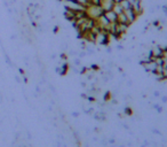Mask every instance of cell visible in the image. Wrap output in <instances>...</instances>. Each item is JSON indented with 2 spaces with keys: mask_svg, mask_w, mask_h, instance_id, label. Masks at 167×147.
Instances as JSON below:
<instances>
[{
  "mask_svg": "<svg viewBox=\"0 0 167 147\" xmlns=\"http://www.w3.org/2000/svg\"><path fill=\"white\" fill-rule=\"evenodd\" d=\"M85 12H86V16L94 21L97 20L101 15H103V13H104L100 5H88L86 7Z\"/></svg>",
  "mask_w": 167,
  "mask_h": 147,
  "instance_id": "obj_1",
  "label": "cell"
},
{
  "mask_svg": "<svg viewBox=\"0 0 167 147\" xmlns=\"http://www.w3.org/2000/svg\"><path fill=\"white\" fill-rule=\"evenodd\" d=\"M62 2H63V6L65 7V9H69V11L81 12V11H85V9H86L84 6L79 5L78 2H76L74 0H64Z\"/></svg>",
  "mask_w": 167,
  "mask_h": 147,
  "instance_id": "obj_2",
  "label": "cell"
},
{
  "mask_svg": "<svg viewBox=\"0 0 167 147\" xmlns=\"http://www.w3.org/2000/svg\"><path fill=\"white\" fill-rule=\"evenodd\" d=\"M143 69L146 70V73H150V74H155L157 68V63L153 61V60H149V61H146V62H141L140 63Z\"/></svg>",
  "mask_w": 167,
  "mask_h": 147,
  "instance_id": "obj_3",
  "label": "cell"
},
{
  "mask_svg": "<svg viewBox=\"0 0 167 147\" xmlns=\"http://www.w3.org/2000/svg\"><path fill=\"white\" fill-rule=\"evenodd\" d=\"M124 13H125L126 17H127V21H128V23H129V26H131L132 23H134V22L136 21V19H137V15H136L135 12L133 11L132 8H128V9L124 11Z\"/></svg>",
  "mask_w": 167,
  "mask_h": 147,
  "instance_id": "obj_4",
  "label": "cell"
},
{
  "mask_svg": "<svg viewBox=\"0 0 167 147\" xmlns=\"http://www.w3.org/2000/svg\"><path fill=\"white\" fill-rule=\"evenodd\" d=\"M132 9L135 12V14L139 16L142 15V13H143V5H142V0H136L135 2L132 5Z\"/></svg>",
  "mask_w": 167,
  "mask_h": 147,
  "instance_id": "obj_5",
  "label": "cell"
},
{
  "mask_svg": "<svg viewBox=\"0 0 167 147\" xmlns=\"http://www.w3.org/2000/svg\"><path fill=\"white\" fill-rule=\"evenodd\" d=\"M100 6H101V8L103 9V12H106V11H110V9L113 8L115 2H113V0H101Z\"/></svg>",
  "mask_w": 167,
  "mask_h": 147,
  "instance_id": "obj_6",
  "label": "cell"
},
{
  "mask_svg": "<svg viewBox=\"0 0 167 147\" xmlns=\"http://www.w3.org/2000/svg\"><path fill=\"white\" fill-rule=\"evenodd\" d=\"M103 15L105 16V19H106L110 23H117V17H118V15L113 12V9H110V11L104 12Z\"/></svg>",
  "mask_w": 167,
  "mask_h": 147,
  "instance_id": "obj_7",
  "label": "cell"
},
{
  "mask_svg": "<svg viewBox=\"0 0 167 147\" xmlns=\"http://www.w3.org/2000/svg\"><path fill=\"white\" fill-rule=\"evenodd\" d=\"M117 23H119V24H127V26H129V23H128V21H127V17H126L124 12H123V13H120V14H118V17H117Z\"/></svg>",
  "mask_w": 167,
  "mask_h": 147,
  "instance_id": "obj_8",
  "label": "cell"
},
{
  "mask_svg": "<svg viewBox=\"0 0 167 147\" xmlns=\"http://www.w3.org/2000/svg\"><path fill=\"white\" fill-rule=\"evenodd\" d=\"M119 5L121 6V8L124 9V11H126V9H128V8H132L131 4L127 1V0H123L121 2H119Z\"/></svg>",
  "mask_w": 167,
  "mask_h": 147,
  "instance_id": "obj_9",
  "label": "cell"
},
{
  "mask_svg": "<svg viewBox=\"0 0 167 147\" xmlns=\"http://www.w3.org/2000/svg\"><path fill=\"white\" fill-rule=\"evenodd\" d=\"M112 9H113V12H115V13H116V14H117V15H118V14H120V13H123V12H124V9L121 8V6H120L119 4H115V6H113V8H112Z\"/></svg>",
  "mask_w": 167,
  "mask_h": 147,
  "instance_id": "obj_10",
  "label": "cell"
},
{
  "mask_svg": "<svg viewBox=\"0 0 167 147\" xmlns=\"http://www.w3.org/2000/svg\"><path fill=\"white\" fill-rule=\"evenodd\" d=\"M74 1H76V2H78L79 5L84 6L85 8H86V7L89 5V1H88V0H74Z\"/></svg>",
  "mask_w": 167,
  "mask_h": 147,
  "instance_id": "obj_11",
  "label": "cell"
},
{
  "mask_svg": "<svg viewBox=\"0 0 167 147\" xmlns=\"http://www.w3.org/2000/svg\"><path fill=\"white\" fill-rule=\"evenodd\" d=\"M125 114L128 116H132V114H133V110H132L131 107H126L125 108Z\"/></svg>",
  "mask_w": 167,
  "mask_h": 147,
  "instance_id": "obj_12",
  "label": "cell"
},
{
  "mask_svg": "<svg viewBox=\"0 0 167 147\" xmlns=\"http://www.w3.org/2000/svg\"><path fill=\"white\" fill-rule=\"evenodd\" d=\"M73 64L76 66V67H79L80 64H81V62H80V58H77L73 60Z\"/></svg>",
  "mask_w": 167,
  "mask_h": 147,
  "instance_id": "obj_13",
  "label": "cell"
},
{
  "mask_svg": "<svg viewBox=\"0 0 167 147\" xmlns=\"http://www.w3.org/2000/svg\"><path fill=\"white\" fill-rule=\"evenodd\" d=\"M153 95H155V98H160L162 97V93H160V91H155Z\"/></svg>",
  "mask_w": 167,
  "mask_h": 147,
  "instance_id": "obj_14",
  "label": "cell"
},
{
  "mask_svg": "<svg viewBox=\"0 0 167 147\" xmlns=\"http://www.w3.org/2000/svg\"><path fill=\"white\" fill-rule=\"evenodd\" d=\"M162 104H166L167 102V95H162Z\"/></svg>",
  "mask_w": 167,
  "mask_h": 147,
  "instance_id": "obj_15",
  "label": "cell"
},
{
  "mask_svg": "<svg viewBox=\"0 0 167 147\" xmlns=\"http://www.w3.org/2000/svg\"><path fill=\"white\" fill-rule=\"evenodd\" d=\"M152 132H153V133H156V135H159V136H162V132L159 131V130H157V129H152Z\"/></svg>",
  "mask_w": 167,
  "mask_h": 147,
  "instance_id": "obj_16",
  "label": "cell"
},
{
  "mask_svg": "<svg viewBox=\"0 0 167 147\" xmlns=\"http://www.w3.org/2000/svg\"><path fill=\"white\" fill-rule=\"evenodd\" d=\"M117 50L121 51V50H124V46H123V45H118V46H117Z\"/></svg>",
  "mask_w": 167,
  "mask_h": 147,
  "instance_id": "obj_17",
  "label": "cell"
},
{
  "mask_svg": "<svg viewBox=\"0 0 167 147\" xmlns=\"http://www.w3.org/2000/svg\"><path fill=\"white\" fill-rule=\"evenodd\" d=\"M72 116H73V117H78L79 113H76V111H74V113H72Z\"/></svg>",
  "mask_w": 167,
  "mask_h": 147,
  "instance_id": "obj_18",
  "label": "cell"
}]
</instances>
